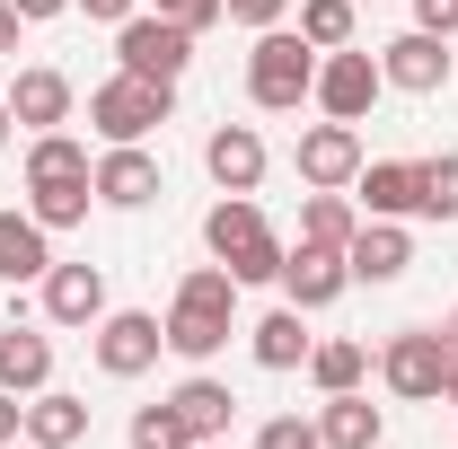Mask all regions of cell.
Returning a JSON list of instances; mask_svg holds the SVG:
<instances>
[{
	"mask_svg": "<svg viewBox=\"0 0 458 449\" xmlns=\"http://www.w3.org/2000/svg\"><path fill=\"white\" fill-rule=\"evenodd\" d=\"M168 405H176V423H185L194 441H229V414H238V396H229L221 379H185Z\"/></svg>",
	"mask_w": 458,
	"mask_h": 449,
	"instance_id": "20",
	"label": "cell"
},
{
	"mask_svg": "<svg viewBox=\"0 0 458 449\" xmlns=\"http://www.w3.org/2000/svg\"><path fill=\"white\" fill-rule=\"evenodd\" d=\"M0 141H9V97H0Z\"/></svg>",
	"mask_w": 458,
	"mask_h": 449,
	"instance_id": "40",
	"label": "cell"
},
{
	"mask_svg": "<svg viewBox=\"0 0 458 449\" xmlns=\"http://www.w3.org/2000/svg\"><path fill=\"white\" fill-rule=\"evenodd\" d=\"M352 185H361L370 221H423V168L414 159H370Z\"/></svg>",
	"mask_w": 458,
	"mask_h": 449,
	"instance_id": "12",
	"label": "cell"
},
{
	"mask_svg": "<svg viewBox=\"0 0 458 449\" xmlns=\"http://www.w3.org/2000/svg\"><path fill=\"white\" fill-rule=\"evenodd\" d=\"M203 247H212V256H221L238 282H274V274H283V238L265 229L256 194H229V203H212V221H203Z\"/></svg>",
	"mask_w": 458,
	"mask_h": 449,
	"instance_id": "2",
	"label": "cell"
},
{
	"mask_svg": "<svg viewBox=\"0 0 458 449\" xmlns=\"http://www.w3.org/2000/svg\"><path fill=\"white\" fill-rule=\"evenodd\" d=\"M203 168H212L221 194H256V185H265V141H256L247 123H221V132L203 141Z\"/></svg>",
	"mask_w": 458,
	"mask_h": 449,
	"instance_id": "14",
	"label": "cell"
},
{
	"mask_svg": "<svg viewBox=\"0 0 458 449\" xmlns=\"http://www.w3.org/2000/svg\"><path fill=\"white\" fill-rule=\"evenodd\" d=\"M300 36H309L318 54L352 45V0H300Z\"/></svg>",
	"mask_w": 458,
	"mask_h": 449,
	"instance_id": "28",
	"label": "cell"
},
{
	"mask_svg": "<svg viewBox=\"0 0 458 449\" xmlns=\"http://www.w3.org/2000/svg\"><path fill=\"white\" fill-rule=\"evenodd\" d=\"M441 396H450V405H458V361H450V388H441Z\"/></svg>",
	"mask_w": 458,
	"mask_h": 449,
	"instance_id": "39",
	"label": "cell"
},
{
	"mask_svg": "<svg viewBox=\"0 0 458 449\" xmlns=\"http://www.w3.org/2000/svg\"><path fill=\"white\" fill-rule=\"evenodd\" d=\"M54 274V247L36 212H0V282H45Z\"/></svg>",
	"mask_w": 458,
	"mask_h": 449,
	"instance_id": "18",
	"label": "cell"
},
{
	"mask_svg": "<svg viewBox=\"0 0 458 449\" xmlns=\"http://www.w3.org/2000/svg\"><path fill=\"white\" fill-rule=\"evenodd\" d=\"M98 203H114V212H141V203H159V159L141 150V141H114L106 159H98Z\"/></svg>",
	"mask_w": 458,
	"mask_h": 449,
	"instance_id": "11",
	"label": "cell"
},
{
	"mask_svg": "<svg viewBox=\"0 0 458 449\" xmlns=\"http://www.w3.org/2000/svg\"><path fill=\"white\" fill-rule=\"evenodd\" d=\"M352 203L344 194H327V185H309V203H300V238H318V247H352Z\"/></svg>",
	"mask_w": 458,
	"mask_h": 449,
	"instance_id": "26",
	"label": "cell"
},
{
	"mask_svg": "<svg viewBox=\"0 0 458 449\" xmlns=\"http://www.w3.org/2000/svg\"><path fill=\"white\" fill-rule=\"evenodd\" d=\"M9 9H18V18H62L71 0H9Z\"/></svg>",
	"mask_w": 458,
	"mask_h": 449,
	"instance_id": "38",
	"label": "cell"
},
{
	"mask_svg": "<svg viewBox=\"0 0 458 449\" xmlns=\"http://www.w3.org/2000/svg\"><path fill=\"white\" fill-rule=\"evenodd\" d=\"M18 27H27V18H18V9L0 0V54H18Z\"/></svg>",
	"mask_w": 458,
	"mask_h": 449,
	"instance_id": "37",
	"label": "cell"
},
{
	"mask_svg": "<svg viewBox=\"0 0 458 449\" xmlns=\"http://www.w3.org/2000/svg\"><path fill=\"white\" fill-rule=\"evenodd\" d=\"M291 291V309L309 318V309H327L344 282H352V265H344V247H318V238H300V247H283V274H274Z\"/></svg>",
	"mask_w": 458,
	"mask_h": 449,
	"instance_id": "9",
	"label": "cell"
},
{
	"mask_svg": "<svg viewBox=\"0 0 458 449\" xmlns=\"http://www.w3.org/2000/svg\"><path fill=\"white\" fill-rule=\"evenodd\" d=\"M256 449H327V441H318V423H300V414H274V423L256 432Z\"/></svg>",
	"mask_w": 458,
	"mask_h": 449,
	"instance_id": "32",
	"label": "cell"
},
{
	"mask_svg": "<svg viewBox=\"0 0 458 449\" xmlns=\"http://www.w3.org/2000/svg\"><path fill=\"white\" fill-rule=\"evenodd\" d=\"M318 441L327 449H379V405L370 396H327V414H318Z\"/></svg>",
	"mask_w": 458,
	"mask_h": 449,
	"instance_id": "21",
	"label": "cell"
},
{
	"mask_svg": "<svg viewBox=\"0 0 458 449\" xmlns=\"http://www.w3.org/2000/svg\"><path fill=\"white\" fill-rule=\"evenodd\" d=\"M45 379H54V343L36 335V326H9V335H0V388H9V396H36Z\"/></svg>",
	"mask_w": 458,
	"mask_h": 449,
	"instance_id": "19",
	"label": "cell"
},
{
	"mask_svg": "<svg viewBox=\"0 0 458 449\" xmlns=\"http://www.w3.org/2000/svg\"><path fill=\"white\" fill-rule=\"evenodd\" d=\"M309 89H318V45L291 36V27H265L256 54H247V97H256L265 114H291Z\"/></svg>",
	"mask_w": 458,
	"mask_h": 449,
	"instance_id": "3",
	"label": "cell"
},
{
	"mask_svg": "<svg viewBox=\"0 0 458 449\" xmlns=\"http://www.w3.org/2000/svg\"><path fill=\"white\" fill-rule=\"evenodd\" d=\"M423 168V221H458V159L441 150V159H414Z\"/></svg>",
	"mask_w": 458,
	"mask_h": 449,
	"instance_id": "29",
	"label": "cell"
},
{
	"mask_svg": "<svg viewBox=\"0 0 458 449\" xmlns=\"http://www.w3.org/2000/svg\"><path fill=\"white\" fill-rule=\"evenodd\" d=\"M450 361L458 343L432 335V326H405V335H388V352H379V379L405 396V405H432V396L450 388Z\"/></svg>",
	"mask_w": 458,
	"mask_h": 449,
	"instance_id": "5",
	"label": "cell"
},
{
	"mask_svg": "<svg viewBox=\"0 0 458 449\" xmlns=\"http://www.w3.org/2000/svg\"><path fill=\"white\" fill-rule=\"evenodd\" d=\"M344 265H352V282H397L405 265H414V238H405L397 221H370V229H352Z\"/></svg>",
	"mask_w": 458,
	"mask_h": 449,
	"instance_id": "17",
	"label": "cell"
},
{
	"mask_svg": "<svg viewBox=\"0 0 458 449\" xmlns=\"http://www.w3.org/2000/svg\"><path fill=\"white\" fill-rule=\"evenodd\" d=\"M379 89H388V71L370 54H352V45H335V54L318 62V89H309V97L335 114V123H361V114L379 106Z\"/></svg>",
	"mask_w": 458,
	"mask_h": 449,
	"instance_id": "7",
	"label": "cell"
},
{
	"mask_svg": "<svg viewBox=\"0 0 458 449\" xmlns=\"http://www.w3.org/2000/svg\"><path fill=\"white\" fill-rule=\"evenodd\" d=\"M45 318L54 326H98L106 318V274L98 265H54L45 274Z\"/></svg>",
	"mask_w": 458,
	"mask_h": 449,
	"instance_id": "15",
	"label": "cell"
},
{
	"mask_svg": "<svg viewBox=\"0 0 458 449\" xmlns=\"http://www.w3.org/2000/svg\"><path fill=\"white\" fill-rule=\"evenodd\" d=\"M176 114V80H141V71H114L106 89H89V123L106 141H141Z\"/></svg>",
	"mask_w": 458,
	"mask_h": 449,
	"instance_id": "4",
	"label": "cell"
},
{
	"mask_svg": "<svg viewBox=\"0 0 458 449\" xmlns=\"http://www.w3.org/2000/svg\"><path fill=\"white\" fill-rule=\"evenodd\" d=\"M450 343H458V309H450Z\"/></svg>",
	"mask_w": 458,
	"mask_h": 449,
	"instance_id": "42",
	"label": "cell"
},
{
	"mask_svg": "<svg viewBox=\"0 0 458 449\" xmlns=\"http://www.w3.org/2000/svg\"><path fill=\"white\" fill-rule=\"evenodd\" d=\"M229 18H238V27H256V36H265V27H283V9L291 0H221Z\"/></svg>",
	"mask_w": 458,
	"mask_h": 449,
	"instance_id": "33",
	"label": "cell"
},
{
	"mask_svg": "<svg viewBox=\"0 0 458 449\" xmlns=\"http://www.w3.org/2000/svg\"><path fill=\"white\" fill-rule=\"evenodd\" d=\"M80 432H89V405H80V396L36 388V405H27V441H36V449H71Z\"/></svg>",
	"mask_w": 458,
	"mask_h": 449,
	"instance_id": "22",
	"label": "cell"
},
{
	"mask_svg": "<svg viewBox=\"0 0 458 449\" xmlns=\"http://www.w3.org/2000/svg\"><path fill=\"white\" fill-rule=\"evenodd\" d=\"M352 176H361V132L335 123V114L309 123V132H300V185H327V194H335V185H352Z\"/></svg>",
	"mask_w": 458,
	"mask_h": 449,
	"instance_id": "10",
	"label": "cell"
},
{
	"mask_svg": "<svg viewBox=\"0 0 458 449\" xmlns=\"http://www.w3.org/2000/svg\"><path fill=\"white\" fill-rule=\"evenodd\" d=\"M379 71H388V89H405V97H432L441 80H450V54H441V36H397V45H379Z\"/></svg>",
	"mask_w": 458,
	"mask_h": 449,
	"instance_id": "13",
	"label": "cell"
},
{
	"mask_svg": "<svg viewBox=\"0 0 458 449\" xmlns=\"http://www.w3.org/2000/svg\"><path fill=\"white\" fill-rule=\"evenodd\" d=\"M194 449H229V441H194Z\"/></svg>",
	"mask_w": 458,
	"mask_h": 449,
	"instance_id": "41",
	"label": "cell"
},
{
	"mask_svg": "<svg viewBox=\"0 0 458 449\" xmlns=\"http://www.w3.org/2000/svg\"><path fill=\"white\" fill-rule=\"evenodd\" d=\"M150 18H176L185 36H203V27H221L229 9H221V0H150Z\"/></svg>",
	"mask_w": 458,
	"mask_h": 449,
	"instance_id": "31",
	"label": "cell"
},
{
	"mask_svg": "<svg viewBox=\"0 0 458 449\" xmlns=\"http://www.w3.org/2000/svg\"><path fill=\"white\" fill-rule=\"evenodd\" d=\"M229 318H238V274L229 265H194V274L176 282V309H168V352L212 361L229 343Z\"/></svg>",
	"mask_w": 458,
	"mask_h": 449,
	"instance_id": "1",
	"label": "cell"
},
{
	"mask_svg": "<svg viewBox=\"0 0 458 449\" xmlns=\"http://www.w3.org/2000/svg\"><path fill=\"white\" fill-rule=\"evenodd\" d=\"M247 343H256V361H265V370H300V361H309V326H300V309L256 318V326H247Z\"/></svg>",
	"mask_w": 458,
	"mask_h": 449,
	"instance_id": "23",
	"label": "cell"
},
{
	"mask_svg": "<svg viewBox=\"0 0 458 449\" xmlns=\"http://www.w3.org/2000/svg\"><path fill=\"white\" fill-rule=\"evenodd\" d=\"M62 176H89V150H80L71 132H36V150H27V185H62Z\"/></svg>",
	"mask_w": 458,
	"mask_h": 449,
	"instance_id": "27",
	"label": "cell"
},
{
	"mask_svg": "<svg viewBox=\"0 0 458 449\" xmlns=\"http://www.w3.org/2000/svg\"><path fill=\"white\" fill-rule=\"evenodd\" d=\"M71 9H89V18H114V27H123V18H132L141 0H71Z\"/></svg>",
	"mask_w": 458,
	"mask_h": 449,
	"instance_id": "36",
	"label": "cell"
},
{
	"mask_svg": "<svg viewBox=\"0 0 458 449\" xmlns=\"http://www.w3.org/2000/svg\"><path fill=\"white\" fill-rule=\"evenodd\" d=\"M414 27L423 36H458V0H414Z\"/></svg>",
	"mask_w": 458,
	"mask_h": 449,
	"instance_id": "34",
	"label": "cell"
},
{
	"mask_svg": "<svg viewBox=\"0 0 458 449\" xmlns=\"http://www.w3.org/2000/svg\"><path fill=\"white\" fill-rule=\"evenodd\" d=\"M0 97H9V123H27V132L71 123V80H62V71H18Z\"/></svg>",
	"mask_w": 458,
	"mask_h": 449,
	"instance_id": "16",
	"label": "cell"
},
{
	"mask_svg": "<svg viewBox=\"0 0 458 449\" xmlns=\"http://www.w3.org/2000/svg\"><path fill=\"white\" fill-rule=\"evenodd\" d=\"M18 432H27V405H18V396L0 388V441H18Z\"/></svg>",
	"mask_w": 458,
	"mask_h": 449,
	"instance_id": "35",
	"label": "cell"
},
{
	"mask_svg": "<svg viewBox=\"0 0 458 449\" xmlns=\"http://www.w3.org/2000/svg\"><path fill=\"white\" fill-rule=\"evenodd\" d=\"M27 194H36L27 212H36L45 229H80V221H89V203H98V176H62V185H27Z\"/></svg>",
	"mask_w": 458,
	"mask_h": 449,
	"instance_id": "24",
	"label": "cell"
},
{
	"mask_svg": "<svg viewBox=\"0 0 458 449\" xmlns=\"http://www.w3.org/2000/svg\"><path fill=\"white\" fill-rule=\"evenodd\" d=\"M114 62L141 71V80H185L194 36H185L176 18H123V27H114Z\"/></svg>",
	"mask_w": 458,
	"mask_h": 449,
	"instance_id": "6",
	"label": "cell"
},
{
	"mask_svg": "<svg viewBox=\"0 0 458 449\" xmlns=\"http://www.w3.org/2000/svg\"><path fill=\"white\" fill-rule=\"evenodd\" d=\"M159 343H168V326L150 309H114V318H98V370L106 379H141L159 361Z\"/></svg>",
	"mask_w": 458,
	"mask_h": 449,
	"instance_id": "8",
	"label": "cell"
},
{
	"mask_svg": "<svg viewBox=\"0 0 458 449\" xmlns=\"http://www.w3.org/2000/svg\"><path fill=\"white\" fill-rule=\"evenodd\" d=\"M132 449H194V432L176 423V405H141L132 414Z\"/></svg>",
	"mask_w": 458,
	"mask_h": 449,
	"instance_id": "30",
	"label": "cell"
},
{
	"mask_svg": "<svg viewBox=\"0 0 458 449\" xmlns=\"http://www.w3.org/2000/svg\"><path fill=\"white\" fill-rule=\"evenodd\" d=\"M361 370H370V352H361V343H352V335H335V343H309V379H318V388H327V396L361 388Z\"/></svg>",
	"mask_w": 458,
	"mask_h": 449,
	"instance_id": "25",
	"label": "cell"
}]
</instances>
